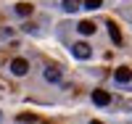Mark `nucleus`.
<instances>
[{"label":"nucleus","mask_w":132,"mask_h":124,"mask_svg":"<svg viewBox=\"0 0 132 124\" xmlns=\"http://www.w3.org/2000/svg\"><path fill=\"white\" fill-rule=\"evenodd\" d=\"M108 35H111V40H114V45H122V32H119V27L114 24V21H108Z\"/></svg>","instance_id":"nucleus-5"},{"label":"nucleus","mask_w":132,"mask_h":124,"mask_svg":"<svg viewBox=\"0 0 132 124\" xmlns=\"http://www.w3.org/2000/svg\"><path fill=\"white\" fill-rule=\"evenodd\" d=\"M90 124H103V121H98V119H95V121H90Z\"/></svg>","instance_id":"nucleus-12"},{"label":"nucleus","mask_w":132,"mask_h":124,"mask_svg":"<svg viewBox=\"0 0 132 124\" xmlns=\"http://www.w3.org/2000/svg\"><path fill=\"white\" fill-rule=\"evenodd\" d=\"M0 119H3V114H0Z\"/></svg>","instance_id":"nucleus-13"},{"label":"nucleus","mask_w":132,"mask_h":124,"mask_svg":"<svg viewBox=\"0 0 132 124\" xmlns=\"http://www.w3.org/2000/svg\"><path fill=\"white\" fill-rule=\"evenodd\" d=\"M71 53H74V58H79V61H85V58H90V55H93V50H90V45H87V42H74V45H71Z\"/></svg>","instance_id":"nucleus-1"},{"label":"nucleus","mask_w":132,"mask_h":124,"mask_svg":"<svg viewBox=\"0 0 132 124\" xmlns=\"http://www.w3.org/2000/svg\"><path fill=\"white\" fill-rule=\"evenodd\" d=\"M103 5V0H85V8H90V11H98Z\"/></svg>","instance_id":"nucleus-10"},{"label":"nucleus","mask_w":132,"mask_h":124,"mask_svg":"<svg viewBox=\"0 0 132 124\" xmlns=\"http://www.w3.org/2000/svg\"><path fill=\"white\" fill-rule=\"evenodd\" d=\"M11 71H13L16 77H24V74L29 71V63H27V58H13V61H11Z\"/></svg>","instance_id":"nucleus-2"},{"label":"nucleus","mask_w":132,"mask_h":124,"mask_svg":"<svg viewBox=\"0 0 132 124\" xmlns=\"http://www.w3.org/2000/svg\"><path fill=\"white\" fill-rule=\"evenodd\" d=\"M63 11H66V13H77V11H79L82 5H79V0H63Z\"/></svg>","instance_id":"nucleus-8"},{"label":"nucleus","mask_w":132,"mask_h":124,"mask_svg":"<svg viewBox=\"0 0 132 124\" xmlns=\"http://www.w3.org/2000/svg\"><path fill=\"white\" fill-rule=\"evenodd\" d=\"M93 103L95 106H108L111 103V95H108L106 90H93Z\"/></svg>","instance_id":"nucleus-4"},{"label":"nucleus","mask_w":132,"mask_h":124,"mask_svg":"<svg viewBox=\"0 0 132 124\" xmlns=\"http://www.w3.org/2000/svg\"><path fill=\"white\" fill-rule=\"evenodd\" d=\"M77 32H79V35H95V24L93 21H79V24H77Z\"/></svg>","instance_id":"nucleus-6"},{"label":"nucleus","mask_w":132,"mask_h":124,"mask_svg":"<svg viewBox=\"0 0 132 124\" xmlns=\"http://www.w3.org/2000/svg\"><path fill=\"white\" fill-rule=\"evenodd\" d=\"M32 11H35V8H32L29 3H19V5H16V13H19V16H29Z\"/></svg>","instance_id":"nucleus-9"},{"label":"nucleus","mask_w":132,"mask_h":124,"mask_svg":"<svg viewBox=\"0 0 132 124\" xmlns=\"http://www.w3.org/2000/svg\"><path fill=\"white\" fill-rule=\"evenodd\" d=\"M45 79H48V82H61V69L48 66V69H45Z\"/></svg>","instance_id":"nucleus-7"},{"label":"nucleus","mask_w":132,"mask_h":124,"mask_svg":"<svg viewBox=\"0 0 132 124\" xmlns=\"http://www.w3.org/2000/svg\"><path fill=\"white\" fill-rule=\"evenodd\" d=\"M19 121H24V124H32V121H37L35 114H19Z\"/></svg>","instance_id":"nucleus-11"},{"label":"nucleus","mask_w":132,"mask_h":124,"mask_svg":"<svg viewBox=\"0 0 132 124\" xmlns=\"http://www.w3.org/2000/svg\"><path fill=\"white\" fill-rule=\"evenodd\" d=\"M114 79H116L119 85H127V82L132 79V69H129V66H119V69L114 71Z\"/></svg>","instance_id":"nucleus-3"}]
</instances>
